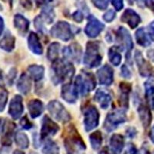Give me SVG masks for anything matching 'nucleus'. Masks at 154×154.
Wrapping results in <instances>:
<instances>
[{
    "label": "nucleus",
    "instance_id": "obj_36",
    "mask_svg": "<svg viewBox=\"0 0 154 154\" xmlns=\"http://www.w3.org/2000/svg\"><path fill=\"white\" fill-rule=\"evenodd\" d=\"M8 93L4 89H0V112L4 109L7 102Z\"/></svg>",
    "mask_w": 154,
    "mask_h": 154
},
{
    "label": "nucleus",
    "instance_id": "obj_49",
    "mask_svg": "<svg viewBox=\"0 0 154 154\" xmlns=\"http://www.w3.org/2000/svg\"><path fill=\"white\" fill-rule=\"evenodd\" d=\"M34 1H35L37 6L39 7V6H41V5H43V4L45 3V1H46V0H34Z\"/></svg>",
    "mask_w": 154,
    "mask_h": 154
},
{
    "label": "nucleus",
    "instance_id": "obj_18",
    "mask_svg": "<svg viewBox=\"0 0 154 154\" xmlns=\"http://www.w3.org/2000/svg\"><path fill=\"white\" fill-rule=\"evenodd\" d=\"M138 112L140 120L144 127H149L152 122V114H151L150 109L144 104H140L138 107Z\"/></svg>",
    "mask_w": 154,
    "mask_h": 154
},
{
    "label": "nucleus",
    "instance_id": "obj_30",
    "mask_svg": "<svg viewBox=\"0 0 154 154\" xmlns=\"http://www.w3.org/2000/svg\"><path fill=\"white\" fill-rule=\"evenodd\" d=\"M15 141H16V143L17 144L18 146H19L22 149H27L29 147V145L28 137L24 133H21V132H18L16 133Z\"/></svg>",
    "mask_w": 154,
    "mask_h": 154
},
{
    "label": "nucleus",
    "instance_id": "obj_34",
    "mask_svg": "<svg viewBox=\"0 0 154 154\" xmlns=\"http://www.w3.org/2000/svg\"><path fill=\"white\" fill-rule=\"evenodd\" d=\"M69 54L70 55V56H72V57H74V59H75L76 61L79 62V59H80V56H81V54H82V51H81V48L80 46H79V44L77 43H73L72 44L71 46H70V48L69 49Z\"/></svg>",
    "mask_w": 154,
    "mask_h": 154
},
{
    "label": "nucleus",
    "instance_id": "obj_53",
    "mask_svg": "<svg viewBox=\"0 0 154 154\" xmlns=\"http://www.w3.org/2000/svg\"><path fill=\"white\" fill-rule=\"evenodd\" d=\"M2 72H1V70H0V82L2 81Z\"/></svg>",
    "mask_w": 154,
    "mask_h": 154
},
{
    "label": "nucleus",
    "instance_id": "obj_43",
    "mask_svg": "<svg viewBox=\"0 0 154 154\" xmlns=\"http://www.w3.org/2000/svg\"><path fill=\"white\" fill-rule=\"evenodd\" d=\"M72 17H73L74 20L78 23H81L83 19V16H82V13L80 12V11H77L72 15Z\"/></svg>",
    "mask_w": 154,
    "mask_h": 154
},
{
    "label": "nucleus",
    "instance_id": "obj_32",
    "mask_svg": "<svg viewBox=\"0 0 154 154\" xmlns=\"http://www.w3.org/2000/svg\"><path fill=\"white\" fill-rule=\"evenodd\" d=\"M60 44L57 42H53L48 48L47 57L51 61H56L60 54Z\"/></svg>",
    "mask_w": 154,
    "mask_h": 154
},
{
    "label": "nucleus",
    "instance_id": "obj_40",
    "mask_svg": "<svg viewBox=\"0 0 154 154\" xmlns=\"http://www.w3.org/2000/svg\"><path fill=\"white\" fill-rule=\"evenodd\" d=\"M20 124H21L22 126H23L24 129H26V130H29V129H30V128L32 126V123H30L29 120L28 118H27L26 116H24V117L21 119V121H20Z\"/></svg>",
    "mask_w": 154,
    "mask_h": 154
},
{
    "label": "nucleus",
    "instance_id": "obj_14",
    "mask_svg": "<svg viewBox=\"0 0 154 154\" xmlns=\"http://www.w3.org/2000/svg\"><path fill=\"white\" fill-rule=\"evenodd\" d=\"M99 81L100 84L109 86L113 82V71L109 66L106 65L100 68L97 72Z\"/></svg>",
    "mask_w": 154,
    "mask_h": 154
},
{
    "label": "nucleus",
    "instance_id": "obj_52",
    "mask_svg": "<svg viewBox=\"0 0 154 154\" xmlns=\"http://www.w3.org/2000/svg\"><path fill=\"white\" fill-rule=\"evenodd\" d=\"M13 154H25V153L23 152H22V151L16 150L14 152H13Z\"/></svg>",
    "mask_w": 154,
    "mask_h": 154
},
{
    "label": "nucleus",
    "instance_id": "obj_37",
    "mask_svg": "<svg viewBox=\"0 0 154 154\" xmlns=\"http://www.w3.org/2000/svg\"><path fill=\"white\" fill-rule=\"evenodd\" d=\"M42 13V15H43L44 17H45V19H46V21L48 22V23H51L53 21V19H54V14H53V10L52 9V8L50 7L44 8Z\"/></svg>",
    "mask_w": 154,
    "mask_h": 154
},
{
    "label": "nucleus",
    "instance_id": "obj_12",
    "mask_svg": "<svg viewBox=\"0 0 154 154\" xmlns=\"http://www.w3.org/2000/svg\"><path fill=\"white\" fill-rule=\"evenodd\" d=\"M23 98L21 96L16 95L11 100L9 103V113L14 119H19L23 112Z\"/></svg>",
    "mask_w": 154,
    "mask_h": 154
},
{
    "label": "nucleus",
    "instance_id": "obj_22",
    "mask_svg": "<svg viewBox=\"0 0 154 154\" xmlns=\"http://www.w3.org/2000/svg\"><path fill=\"white\" fill-rule=\"evenodd\" d=\"M145 87V96L147 104L149 109H154V83L152 81L149 80L144 83Z\"/></svg>",
    "mask_w": 154,
    "mask_h": 154
},
{
    "label": "nucleus",
    "instance_id": "obj_39",
    "mask_svg": "<svg viewBox=\"0 0 154 154\" xmlns=\"http://www.w3.org/2000/svg\"><path fill=\"white\" fill-rule=\"evenodd\" d=\"M115 18H116V13L113 10H112V9H109L108 12H106L103 16V19L105 20V21L108 22V23L112 22Z\"/></svg>",
    "mask_w": 154,
    "mask_h": 154
},
{
    "label": "nucleus",
    "instance_id": "obj_41",
    "mask_svg": "<svg viewBox=\"0 0 154 154\" xmlns=\"http://www.w3.org/2000/svg\"><path fill=\"white\" fill-rule=\"evenodd\" d=\"M111 2L117 11L121 10L123 8V0H111Z\"/></svg>",
    "mask_w": 154,
    "mask_h": 154
},
{
    "label": "nucleus",
    "instance_id": "obj_55",
    "mask_svg": "<svg viewBox=\"0 0 154 154\" xmlns=\"http://www.w3.org/2000/svg\"><path fill=\"white\" fill-rule=\"evenodd\" d=\"M0 124H1V120H0Z\"/></svg>",
    "mask_w": 154,
    "mask_h": 154
},
{
    "label": "nucleus",
    "instance_id": "obj_11",
    "mask_svg": "<svg viewBox=\"0 0 154 154\" xmlns=\"http://www.w3.org/2000/svg\"><path fill=\"white\" fill-rule=\"evenodd\" d=\"M60 130V127L55 122H53L48 116H45L42 119V128H41L40 137L42 140L48 137L49 136H53Z\"/></svg>",
    "mask_w": 154,
    "mask_h": 154
},
{
    "label": "nucleus",
    "instance_id": "obj_42",
    "mask_svg": "<svg viewBox=\"0 0 154 154\" xmlns=\"http://www.w3.org/2000/svg\"><path fill=\"white\" fill-rule=\"evenodd\" d=\"M121 75H123L124 78H127V79H130V77H131V73H130V70L128 69V68L126 66H123L122 67Z\"/></svg>",
    "mask_w": 154,
    "mask_h": 154
},
{
    "label": "nucleus",
    "instance_id": "obj_8",
    "mask_svg": "<svg viewBox=\"0 0 154 154\" xmlns=\"http://www.w3.org/2000/svg\"><path fill=\"white\" fill-rule=\"evenodd\" d=\"M126 120V116L123 110H115L107 115L105 122V129L107 131H112L120 123Z\"/></svg>",
    "mask_w": 154,
    "mask_h": 154
},
{
    "label": "nucleus",
    "instance_id": "obj_20",
    "mask_svg": "<svg viewBox=\"0 0 154 154\" xmlns=\"http://www.w3.org/2000/svg\"><path fill=\"white\" fill-rule=\"evenodd\" d=\"M29 112L32 118H36L41 115L43 112L42 103L38 100H32L28 104Z\"/></svg>",
    "mask_w": 154,
    "mask_h": 154
},
{
    "label": "nucleus",
    "instance_id": "obj_56",
    "mask_svg": "<svg viewBox=\"0 0 154 154\" xmlns=\"http://www.w3.org/2000/svg\"><path fill=\"white\" fill-rule=\"evenodd\" d=\"M3 1H6V0H3Z\"/></svg>",
    "mask_w": 154,
    "mask_h": 154
},
{
    "label": "nucleus",
    "instance_id": "obj_44",
    "mask_svg": "<svg viewBox=\"0 0 154 154\" xmlns=\"http://www.w3.org/2000/svg\"><path fill=\"white\" fill-rule=\"evenodd\" d=\"M149 35L150 38L152 41H154V21L149 24Z\"/></svg>",
    "mask_w": 154,
    "mask_h": 154
},
{
    "label": "nucleus",
    "instance_id": "obj_2",
    "mask_svg": "<svg viewBox=\"0 0 154 154\" xmlns=\"http://www.w3.org/2000/svg\"><path fill=\"white\" fill-rule=\"evenodd\" d=\"M75 69L72 63L64 60H56L53 65V78L55 84L70 79L74 75Z\"/></svg>",
    "mask_w": 154,
    "mask_h": 154
},
{
    "label": "nucleus",
    "instance_id": "obj_47",
    "mask_svg": "<svg viewBox=\"0 0 154 154\" xmlns=\"http://www.w3.org/2000/svg\"><path fill=\"white\" fill-rule=\"evenodd\" d=\"M3 29H4V22L2 18L0 16V35H2V32H3Z\"/></svg>",
    "mask_w": 154,
    "mask_h": 154
},
{
    "label": "nucleus",
    "instance_id": "obj_35",
    "mask_svg": "<svg viewBox=\"0 0 154 154\" xmlns=\"http://www.w3.org/2000/svg\"><path fill=\"white\" fill-rule=\"evenodd\" d=\"M43 152L47 154H58L59 149L54 143L52 141H49L44 147Z\"/></svg>",
    "mask_w": 154,
    "mask_h": 154
},
{
    "label": "nucleus",
    "instance_id": "obj_29",
    "mask_svg": "<svg viewBox=\"0 0 154 154\" xmlns=\"http://www.w3.org/2000/svg\"><path fill=\"white\" fill-rule=\"evenodd\" d=\"M28 71L30 75L35 81H39L44 75V68L42 66L32 65L29 66Z\"/></svg>",
    "mask_w": 154,
    "mask_h": 154
},
{
    "label": "nucleus",
    "instance_id": "obj_16",
    "mask_svg": "<svg viewBox=\"0 0 154 154\" xmlns=\"http://www.w3.org/2000/svg\"><path fill=\"white\" fill-rule=\"evenodd\" d=\"M94 100L100 103V106L103 109H106L109 107L112 100L110 94L104 89H100L96 91L94 96Z\"/></svg>",
    "mask_w": 154,
    "mask_h": 154
},
{
    "label": "nucleus",
    "instance_id": "obj_26",
    "mask_svg": "<svg viewBox=\"0 0 154 154\" xmlns=\"http://www.w3.org/2000/svg\"><path fill=\"white\" fill-rule=\"evenodd\" d=\"M14 25L16 28L19 30L21 33H26L29 29V22L24 16L21 15H16L14 17Z\"/></svg>",
    "mask_w": 154,
    "mask_h": 154
},
{
    "label": "nucleus",
    "instance_id": "obj_23",
    "mask_svg": "<svg viewBox=\"0 0 154 154\" xmlns=\"http://www.w3.org/2000/svg\"><path fill=\"white\" fill-rule=\"evenodd\" d=\"M15 125L10 122H6L4 126L3 135L2 137V143L4 146H10L12 143V136L14 132Z\"/></svg>",
    "mask_w": 154,
    "mask_h": 154
},
{
    "label": "nucleus",
    "instance_id": "obj_31",
    "mask_svg": "<svg viewBox=\"0 0 154 154\" xmlns=\"http://www.w3.org/2000/svg\"><path fill=\"white\" fill-rule=\"evenodd\" d=\"M89 141L91 143L93 149L96 150L99 149L101 146V144L103 143V137L100 131H96L90 134L89 136Z\"/></svg>",
    "mask_w": 154,
    "mask_h": 154
},
{
    "label": "nucleus",
    "instance_id": "obj_13",
    "mask_svg": "<svg viewBox=\"0 0 154 154\" xmlns=\"http://www.w3.org/2000/svg\"><path fill=\"white\" fill-rule=\"evenodd\" d=\"M121 21L127 23L131 29H135L141 23V19H140V16L134 10L127 9L124 11L122 15Z\"/></svg>",
    "mask_w": 154,
    "mask_h": 154
},
{
    "label": "nucleus",
    "instance_id": "obj_24",
    "mask_svg": "<svg viewBox=\"0 0 154 154\" xmlns=\"http://www.w3.org/2000/svg\"><path fill=\"white\" fill-rule=\"evenodd\" d=\"M31 81L29 77L26 74L23 73L20 76L17 83V88L19 92H21L23 94L26 95L31 89Z\"/></svg>",
    "mask_w": 154,
    "mask_h": 154
},
{
    "label": "nucleus",
    "instance_id": "obj_51",
    "mask_svg": "<svg viewBox=\"0 0 154 154\" xmlns=\"http://www.w3.org/2000/svg\"><path fill=\"white\" fill-rule=\"evenodd\" d=\"M99 154H109V152H108V150H107V149L105 147V148H103V149L100 151Z\"/></svg>",
    "mask_w": 154,
    "mask_h": 154
},
{
    "label": "nucleus",
    "instance_id": "obj_33",
    "mask_svg": "<svg viewBox=\"0 0 154 154\" xmlns=\"http://www.w3.org/2000/svg\"><path fill=\"white\" fill-rule=\"evenodd\" d=\"M109 61L113 64L114 66H117L120 64L121 60H122V56L118 49L116 47H112L109 50Z\"/></svg>",
    "mask_w": 154,
    "mask_h": 154
},
{
    "label": "nucleus",
    "instance_id": "obj_48",
    "mask_svg": "<svg viewBox=\"0 0 154 154\" xmlns=\"http://www.w3.org/2000/svg\"><path fill=\"white\" fill-rule=\"evenodd\" d=\"M149 138H150L151 141L154 143V126L151 128L150 133H149Z\"/></svg>",
    "mask_w": 154,
    "mask_h": 154
},
{
    "label": "nucleus",
    "instance_id": "obj_54",
    "mask_svg": "<svg viewBox=\"0 0 154 154\" xmlns=\"http://www.w3.org/2000/svg\"><path fill=\"white\" fill-rule=\"evenodd\" d=\"M145 154H151L150 153V152H149V151H148V150H146L145 152Z\"/></svg>",
    "mask_w": 154,
    "mask_h": 154
},
{
    "label": "nucleus",
    "instance_id": "obj_50",
    "mask_svg": "<svg viewBox=\"0 0 154 154\" xmlns=\"http://www.w3.org/2000/svg\"><path fill=\"white\" fill-rule=\"evenodd\" d=\"M148 5H149V8L151 9V10L154 12V0H149Z\"/></svg>",
    "mask_w": 154,
    "mask_h": 154
},
{
    "label": "nucleus",
    "instance_id": "obj_7",
    "mask_svg": "<svg viewBox=\"0 0 154 154\" xmlns=\"http://www.w3.org/2000/svg\"><path fill=\"white\" fill-rule=\"evenodd\" d=\"M51 35L63 41H69L72 37L70 25L66 22H59L50 30Z\"/></svg>",
    "mask_w": 154,
    "mask_h": 154
},
{
    "label": "nucleus",
    "instance_id": "obj_45",
    "mask_svg": "<svg viewBox=\"0 0 154 154\" xmlns=\"http://www.w3.org/2000/svg\"><path fill=\"white\" fill-rule=\"evenodd\" d=\"M20 1H21V4L23 7H25L26 9H30L32 8L31 0H20Z\"/></svg>",
    "mask_w": 154,
    "mask_h": 154
},
{
    "label": "nucleus",
    "instance_id": "obj_15",
    "mask_svg": "<svg viewBox=\"0 0 154 154\" xmlns=\"http://www.w3.org/2000/svg\"><path fill=\"white\" fill-rule=\"evenodd\" d=\"M116 35H117V40H119L123 47H124L126 50L130 51L133 49V39L127 29H126L124 27H119Z\"/></svg>",
    "mask_w": 154,
    "mask_h": 154
},
{
    "label": "nucleus",
    "instance_id": "obj_19",
    "mask_svg": "<svg viewBox=\"0 0 154 154\" xmlns=\"http://www.w3.org/2000/svg\"><path fill=\"white\" fill-rule=\"evenodd\" d=\"M62 97L63 100L69 103H74L78 99V95L75 92L73 86H71L70 84H66L63 86Z\"/></svg>",
    "mask_w": 154,
    "mask_h": 154
},
{
    "label": "nucleus",
    "instance_id": "obj_6",
    "mask_svg": "<svg viewBox=\"0 0 154 154\" xmlns=\"http://www.w3.org/2000/svg\"><path fill=\"white\" fill-rule=\"evenodd\" d=\"M84 114V125L86 131L93 130L99 124L100 114L94 106L86 107L83 111Z\"/></svg>",
    "mask_w": 154,
    "mask_h": 154
},
{
    "label": "nucleus",
    "instance_id": "obj_5",
    "mask_svg": "<svg viewBox=\"0 0 154 154\" xmlns=\"http://www.w3.org/2000/svg\"><path fill=\"white\" fill-rule=\"evenodd\" d=\"M47 107L48 110L51 115L53 116V117L61 123H67L71 119L69 113L67 112L65 107L60 102L56 100L49 102Z\"/></svg>",
    "mask_w": 154,
    "mask_h": 154
},
{
    "label": "nucleus",
    "instance_id": "obj_27",
    "mask_svg": "<svg viewBox=\"0 0 154 154\" xmlns=\"http://www.w3.org/2000/svg\"><path fill=\"white\" fill-rule=\"evenodd\" d=\"M136 39L137 43L143 47H147L151 45V41L143 28H140L136 32Z\"/></svg>",
    "mask_w": 154,
    "mask_h": 154
},
{
    "label": "nucleus",
    "instance_id": "obj_9",
    "mask_svg": "<svg viewBox=\"0 0 154 154\" xmlns=\"http://www.w3.org/2000/svg\"><path fill=\"white\" fill-rule=\"evenodd\" d=\"M135 60L138 67L139 72L143 77L154 76V68L148 61L144 59L143 56L140 51L137 50L135 53Z\"/></svg>",
    "mask_w": 154,
    "mask_h": 154
},
{
    "label": "nucleus",
    "instance_id": "obj_17",
    "mask_svg": "<svg viewBox=\"0 0 154 154\" xmlns=\"http://www.w3.org/2000/svg\"><path fill=\"white\" fill-rule=\"evenodd\" d=\"M124 147V139L119 134H114L110 140V150L112 154H120Z\"/></svg>",
    "mask_w": 154,
    "mask_h": 154
},
{
    "label": "nucleus",
    "instance_id": "obj_4",
    "mask_svg": "<svg viewBox=\"0 0 154 154\" xmlns=\"http://www.w3.org/2000/svg\"><path fill=\"white\" fill-rule=\"evenodd\" d=\"M99 49H100V45L98 42H88L84 60H83L85 65L90 68L100 65L102 61V56L100 54Z\"/></svg>",
    "mask_w": 154,
    "mask_h": 154
},
{
    "label": "nucleus",
    "instance_id": "obj_21",
    "mask_svg": "<svg viewBox=\"0 0 154 154\" xmlns=\"http://www.w3.org/2000/svg\"><path fill=\"white\" fill-rule=\"evenodd\" d=\"M28 45L29 49L34 53L41 55L42 53V47L41 45L38 35L34 32H31L28 38Z\"/></svg>",
    "mask_w": 154,
    "mask_h": 154
},
{
    "label": "nucleus",
    "instance_id": "obj_1",
    "mask_svg": "<svg viewBox=\"0 0 154 154\" xmlns=\"http://www.w3.org/2000/svg\"><path fill=\"white\" fill-rule=\"evenodd\" d=\"M66 133L64 144L67 154H84L82 151L86 149V146L75 128L69 126Z\"/></svg>",
    "mask_w": 154,
    "mask_h": 154
},
{
    "label": "nucleus",
    "instance_id": "obj_46",
    "mask_svg": "<svg viewBox=\"0 0 154 154\" xmlns=\"http://www.w3.org/2000/svg\"><path fill=\"white\" fill-rule=\"evenodd\" d=\"M130 154H140L139 151L137 150V149L135 147V146L130 145Z\"/></svg>",
    "mask_w": 154,
    "mask_h": 154
},
{
    "label": "nucleus",
    "instance_id": "obj_3",
    "mask_svg": "<svg viewBox=\"0 0 154 154\" xmlns=\"http://www.w3.org/2000/svg\"><path fill=\"white\" fill-rule=\"evenodd\" d=\"M96 86V82L94 76L91 73L87 72H84L82 75H78L75 78L73 85L77 95L81 94L82 96H84L87 93L93 90Z\"/></svg>",
    "mask_w": 154,
    "mask_h": 154
},
{
    "label": "nucleus",
    "instance_id": "obj_38",
    "mask_svg": "<svg viewBox=\"0 0 154 154\" xmlns=\"http://www.w3.org/2000/svg\"><path fill=\"white\" fill-rule=\"evenodd\" d=\"M93 5L100 9H106L108 6V0H92Z\"/></svg>",
    "mask_w": 154,
    "mask_h": 154
},
{
    "label": "nucleus",
    "instance_id": "obj_28",
    "mask_svg": "<svg viewBox=\"0 0 154 154\" xmlns=\"http://www.w3.org/2000/svg\"><path fill=\"white\" fill-rule=\"evenodd\" d=\"M15 38L10 33H7L0 41V48L5 51L11 52L15 47Z\"/></svg>",
    "mask_w": 154,
    "mask_h": 154
},
{
    "label": "nucleus",
    "instance_id": "obj_10",
    "mask_svg": "<svg viewBox=\"0 0 154 154\" xmlns=\"http://www.w3.org/2000/svg\"><path fill=\"white\" fill-rule=\"evenodd\" d=\"M103 29L104 25L100 23L98 19L93 17V16H89L88 17V23L85 29V32L88 36L90 38L98 36Z\"/></svg>",
    "mask_w": 154,
    "mask_h": 154
},
{
    "label": "nucleus",
    "instance_id": "obj_25",
    "mask_svg": "<svg viewBox=\"0 0 154 154\" xmlns=\"http://www.w3.org/2000/svg\"><path fill=\"white\" fill-rule=\"evenodd\" d=\"M120 89V100L119 103L124 107H128V101H129V93L131 90V85L127 82H121L119 84Z\"/></svg>",
    "mask_w": 154,
    "mask_h": 154
}]
</instances>
